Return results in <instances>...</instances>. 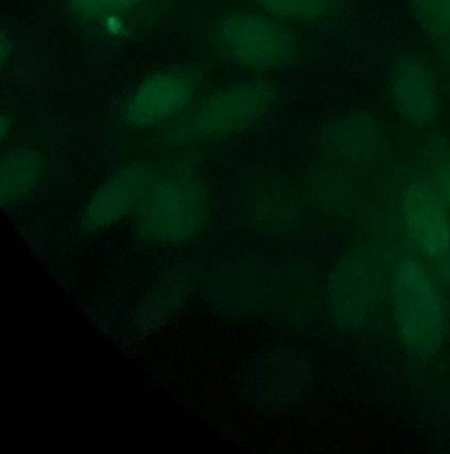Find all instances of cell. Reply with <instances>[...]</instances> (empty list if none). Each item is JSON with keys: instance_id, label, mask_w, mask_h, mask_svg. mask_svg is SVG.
Returning a JSON list of instances; mask_svg holds the SVG:
<instances>
[{"instance_id": "1", "label": "cell", "mask_w": 450, "mask_h": 454, "mask_svg": "<svg viewBox=\"0 0 450 454\" xmlns=\"http://www.w3.org/2000/svg\"><path fill=\"white\" fill-rule=\"evenodd\" d=\"M445 292L415 257L401 256L391 268V297L397 333L413 355L430 357L449 337Z\"/></svg>"}, {"instance_id": "2", "label": "cell", "mask_w": 450, "mask_h": 454, "mask_svg": "<svg viewBox=\"0 0 450 454\" xmlns=\"http://www.w3.org/2000/svg\"><path fill=\"white\" fill-rule=\"evenodd\" d=\"M220 42L234 62L258 71L289 67L297 49L292 31L266 12H240L226 18Z\"/></svg>"}, {"instance_id": "3", "label": "cell", "mask_w": 450, "mask_h": 454, "mask_svg": "<svg viewBox=\"0 0 450 454\" xmlns=\"http://www.w3.org/2000/svg\"><path fill=\"white\" fill-rule=\"evenodd\" d=\"M274 95L263 82L229 87L188 111L176 121L172 132L178 139H201L249 126L271 108Z\"/></svg>"}, {"instance_id": "4", "label": "cell", "mask_w": 450, "mask_h": 454, "mask_svg": "<svg viewBox=\"0 0 450 454\" xmlns=\"http://www.w3.org/2000/svg\"><path fill=\"white\" fill-rule=\"evenodd\" d=\"M402 219L431 273L450 296V217L444 201L423 183L402 192Z\"/></svg>"}, {"instance_id": "5", "label": "cell", "mask_w": 450, "mask_h": 454, "mask_svg": "<svg viewBox=\"0 0 450 454\" xmlns=\"http://www.w3.org/2000/svg\"><path fill=\"white\" fill-rule=\"evenodd\" d=\"M196 89V73L189 68L160 71L133 91L122 110L124 121L144 127L162 123L183 110Z\"/></svg>"}, {"instance_id": "6", "label": "cell", "mask_w": 450, "mask_h": 454, "mask_svg": "<svg viewBox=\"0 0 450 454\" xmlns=\"http://www.w3.org/2000/svg\"><path fill=\"white\" fill-rule=\"evenodd\" d=\"M380 294L377 265L367 257H356L336 270L329 292L330 307L341 325H359L375 312Z\"/></svg>"}, {"instance_id": "7", "label": "cell", "mask_w": 450, "mask_h": 454, "mask_svg": "<svg viewBox=\"0 0 450 454\" xmlns=\"http://www.w3.org/2000/svg\"><path fill=\"white\" fill-rule=\"evenodd\" d=\"M391 97L402 118L414 126L430 123L438 113L436 76L421 63L407 62L397 68L391 82Z\"/></svg>"}, {"instance_id": "8", "label": "cell", "mask_w": 450, "mask_h": 454, "mask_svg": "<svg viewBox=\"0 0 450 454\" xmlns=\"http://www.w3.org/2000/svg\"><path fill=\"white\" fill-rule=\"evenodd\" d=\"M333 142L349 155H365L375 150L378 129L367 119L346 118L333 129Z\"/></svg>"}, {"instance_id": "9", "label": "cell", "mask_w": 450, "mask_h": 454, "mask_svg": "<svg viewBox=\"0 0 450 454\" xmlns=\"http://www.w3.org/2000/svg\"><path fill=\"white\" fill-rule=\"evenodd\" d=\"M256 4L274 18L311 22L329 9L330 0H255Z\"/></svg>"}, {"instance_id": "10", "label": "cell", "mask_w": 450, "mask_h": 454, "mask_svg": "<svg viewBox=\"0 0 450 454\" xmlns=\"http://www.w3.org/2000/svg\"><path fill=\"white\" fill-rule=\"evenodd\" d=\"M72 4L83 12L101 14L132 6L138 0H71Z\"/></svg>"}, {"instance_id": "11", "label": "cell", "mask_w": 450, "mask_h": 454, "mask_svg": "<svg viewBox=\"0 0 450 454\" xmlns=\"http://www.w3.org/2000/svg\"><path fill=\"white\" fill-rule=\"evenodd\" d=\"M442 195H444L445 200L450 204V166L447 167V171L444 177V183H442Z\"/></svg>"}, {"instance_id": "12", "label": "cell", "mask_w": 450, "mask_h": 454, "mask_svg": "<svg viewBox=\"0 0 450 454\" xmlns=\"http://www.w3.org/2000/svg\"><path fill=\"white\" fill-rule=\"evenodd\" d=\"M445 4H446L447 12L450 14V0H444Z\"/></svg>"}]
</instances>
